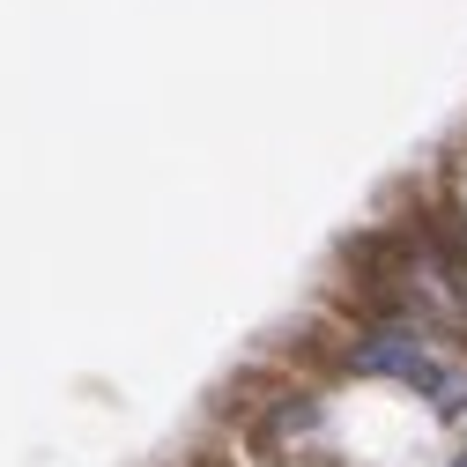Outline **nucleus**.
<instances>
[{
    "mask_svg": "<svg viewBox=\"0 0 467 467\" xmlns=\"http://www.w3.org/2000/svg\"><path fill=\"white\" fill-rule=\"evenodd\" d=\"M348 371H364V379H393L408 393H423L438 416H467V371L452 357H438V348L423 334H408V327H379L364 334L357 348H348Z\"/></svg>",
    "mask_w": 467,
    "mask_h": 467,
    "instance_id": "1",
    "label": "nucleus"
}]
</instances>
